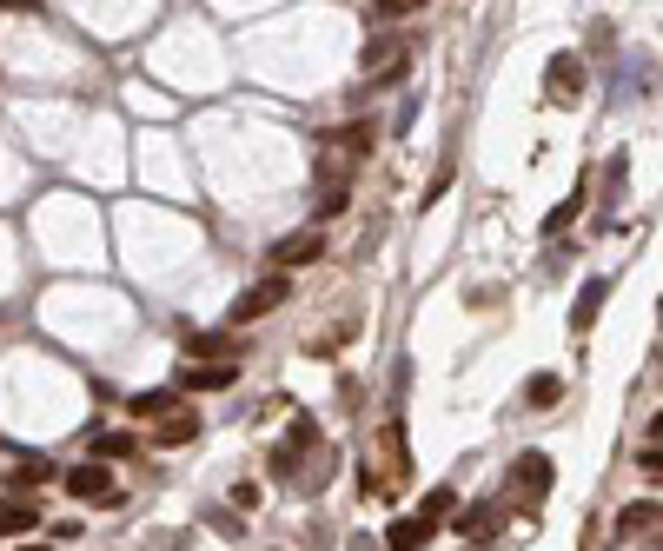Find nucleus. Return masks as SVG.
<instances>
[{
    "label": "nucleus",
    "mask_w": 663,
    "mask_h": 551,
    "mask_svg": "<svg viewBox=\"0 0 663 551\" xmlns=\"http://www.w3.org/2000/svg\"><path fill=\"white\" fill-rule=\"evenodd\" d=\"M405 67H411V40H398V34H378V40L359 53V81H365V87H391Z\"/></svg>",
    "instance_id": "nucleus-1"
},
{
    "label": "nucleus",
    "mask_w": 663,
    "mask_h": 551,
    "mask_svg": "<svg viewBox=\"0 0 663 551\" xmlns=\"http://www.w3.org/2000/svg\"><path fill=\"white\" fill-rule=\"evenodd\" d=\"M80 505H120V486H113V471L100 465V458H87V465H67V479H60Z\"/></svg>",
    "instance_id": "nucleus-2"
},
{
    "label": "nucleus",
    "mask_w": 663,
    "mask_h": 551,
    "mask_svg": "<svg viewBox=\"0 0 663 551\" xmlns=\"http://www.w3.org/2000/svg\"><path fill=\"white\" fill-rule=\"evenodd\" d=\"M292 299V279L286 273H273V279H260V286H245L239 299H232V326H253V320H266L273 306H286Z\"/></svg>",
    "instance_id": "nucleus-3"
},
{
    "label": "nucleus",
    "mask_w": 663,
    "mask_h": 551,
    "mask_svg": "<svg viewBox=\"0 0 663 551\" xmlns=\"http://www.w3.org/2000/svg\"><path fill=\"white\" fill-rule=\"evenodd\" d=\"M577 94H584V60H577V53H551V67H544V100H551V107H570Z\"/></svg>",
    "instance_id": "nucleus-4"
},
{
    "label": "nucleus",
    "mask_w": 663,
    "mask_h": 551,
    "mask_svg": "<svg viewBox=\"0 0 663 551\" xmlns=\"http://www.w3.org/2000/svg\"><path fill=\"white\" fill-rule=\"evenodd\" d=\"M438 538V525L425 518V512H411V518H391L385 525V551H425Z\"/></svg>",
    "instance_id": "nucleus-5"
},
{
    "label": "nucleus",
    "mask_w": 663,
    "mask_h": 551,
    "mask_svg": "<svg viewBox=\"0 0 663 551\" xmlns=\"http://www.w3.org/2000/svg\"><path fill=\"white\" fill-rule=\"evenodd\" d=\"M325 253V240H318V232L305 226V232H286V240L273 247V260H279V273H292V266H312Z\"/></svg>",
    "instance_id": "nucleus-6"
},
{
    "label": "nucleus",
    "mask_w": 663,
    "mask_h": 551,
    "mask_svg": "<svg viewBox=\"0 0 663 551\" xmlns=\"http://www.w3.org/2000/svg\"><path fill=\"white\" fill-rule=\"evenodd\" d=\"M239 385V366H180V392H226Z\"/></svg>",
    "instance_id": "nucleus-7"
},
{
    "label": "nucleus",
    "mask_w": 663,
    "mask_h": 551,
    "mask_svg": "<svg viewBox=\"0 0 663 551\" xmlns=\"http://www.w3.org/2000/svg\"><path fill=\"white\" fill-rule=\"evenodd\" d=\"M186 352H193V366H200V359L232 366V359H239V333H193V339H186Z\"/></svg>",
    "instance_id": "nucleus-8"
},
{
    "label": "nucleus",
    "mask_w": 663,
    "mask_h": 551,
    "mask_svg": "<svg viewBox=\"0 0 663 551\" xmlns=\"http://www.w3.org/2000/svg\"><path fill=\"white\" fill-rule=\"evenodd\" d=\"M372 140H378V127H372V120H352V127H339V133H325V146H339L346 160H365Z\"/></svg>",
    "instance_id": "nucleus-9"
},
{
    "label": "nucleus",
    "mask_w": 663,
    "mask_h": 551,
    "mask_svg": "<svg viewBox=\"0 0 663 551\" xmlns=\"http://www.w3.org/2000/svg\"><path fill=\"white\" fill-rule=\"evenodd\" d=\"M511 471H518V486H525V499H531V505L551 492V458H544V452H525Z\"/></svg>",
    "instance_id": "nucleus-10"
},
{
    "label": "nucleus",
    "mask_w": 663,
    "mask_h": 551,
    "mask_svg": "<svg viewBox=\"0 0 663 551\" xmlns=\"http://www.w3.org/2000/svg\"><path fill=\"white\" fill-rule=\"evenodd\" d=\"M604 292H611V279H584V292H577V312H570V333H591V326H598Z\"/></svg>",
    "instance_id": "nucleus-11"
},
{
    "label": "nucleus",
    "mask_w": 663,
    "mask_h": 551,
    "mask_svg": "<svg viewBox=\"0 0 663 551\" xmlns=\"http://www.w3.org/2000/svg\"><path fill=\"white\" fill-rule=\"evenodd\" d=\"M47 518H40V505H27V499H14V505H0V538H21V531H40Z\"/></svg>",
    "instance_id": "nucleus-12"
},
{
    "label": "nucleus",
    "mask_w": 663,
    "mask_h": 551,
    "mask_svg": "<svg viewBox=\"0 0 663 551\" xmlns=\"http://www.w3.org/2000/svg\"><path fill=\"white\" fill-rule=\"evenodd\" d=\"M153 439H159V445H186V439H200V412H186V406H180V412H166Z\"/></svg>",
    "instance_id": "nucleus-13"
},
{
    "label": "nucleus",
    "mask_w": 663,
    "mask_h": 551,
    "mask_svg": "<svg viewBox=\"0 0 663 551\" xmlns=\"http://www.w3.org/2000/svg\"><path fill=\"white\" fill-rule=\"evenodd\" d=\"M133 419H166V412H180V392H140V399H126Z\"/></svg>",
    "instance_id": "nucleus-14"
},
{
    "label": "nucleus",
    "mask_w": 663,
    "mask_h": 551,
    "mask_svg": "<svg viewBox=\"0 0 663 551\" xmlns=\"http://www.w3.org/2000/svg\"><path fill=\"white\" fill-rule=\"evenodd\" d=\"M458 531H465L471 544H491V538H497V512H491V505H471V512L458 518Z\"/></svg>",
    "instance_id": "nucleus-15"
},
{
    "label": "nucleus",
    "mask_w": 663,
    "mask_h": 551,
    "mask_svg": "<svg viewBox=\"0 0 663 551\" xmlns=\"http://www.w3.org/2000/svg\"><path fill=\"white\" fill-rule=\"evenodd\" d=\"M525 399H531L538 412H544V406H557V399H564V379H557V372H538V379L525 385Z\"/></svg>",
    "instance_id": "nucleus-16"
},
{
    "label": "nucleus",
    "mask_w": 663,
    "mask_h": 551,
    "mask_svg": "<svg viewBox=\"0 0 663 551\" xmlns=\"http://www.w3.org/2000/svg\"><path fill=\"white\" fill-rule=\"evenodd\" d=\"M133 445H140L133 432H100L94 439V458H133Z\"/></svg>",
    "instance_id": "nucleus-17"
},
{
    "label": "nucleus",
    "mask_w": 663,
    "mask_h": 551,
    "mask_svg": "<svg viewBox=\"0 0 663 551\" xmlns=\"http://www.w3.org/2000/svg\"><path fill=\"white\" fill-rule=\"evenodd\" d=\"M617 525H624V531H650V525H663V505H624Z\"/></svg>",
    "instance_id": "nucleus-18"
},
{
    "label": "nucleus",
    "mask_w": 663,
    "mask_h": 551,
    "mask_svg": "<svg viewBox=\"0 0 663 551\" xmlns=\"http://www.w3.org/2000/svg\"><path fill=\"white\" fill-rule=\"evenodd\" d=\"M451 505H458V492H451V486H432V492H425V505H419V512H425V518H432V525H438V518H445V512H451Z\"/></svg>",
    "instance_id": "nucleus-19"
},
{
    "label": "nucleus",
    "mask_w": 663,
    "mask_h": 551,
    "mask_svg": "<svg viewBox=\"0 0 663 551\" xmlns=\"http://www.w3.org/2000/svg\"><path fill=\"white\" fill-rule=\"evenodd\" d=\"M637 471H643L650 486H663V445H643V452H637Z\"/></svg>",
    "instance_id": "nucleus-20"
},
{
    "label": "nucleus",
    "mask_w": 663,
    "mask_h": 551,
    "mask_svg": "<svg viewBox=\"0 0 663 551\" xmlns=\"http://www.w3.org/2000/svg\"><path fill=\"white\" fill-rule=\"evenodd\" d=\"M47 471H53L47 458H40V465H21V471H14V492H34V486H47Z\"/></svg>",
    "instance_id": "nucleus-21"
},
{
    "label": "nucleus",
    "mask_w": 663,
    "mask_h": 551,
    "mask_svg": "<svg viewBox=\"0 0 663 551\" xmlns=\"http://www.w3.org/2000/svg\"><path fill=\"white\" fill-rule=\"evenodd\" d=\"M577 206H584V193H570V200H564V206H557V213H551V219H544V232H564V226H570V219H577Z\"/></svg>",
    "instance_id": "nucleus-22"
},
{
    "label": "nucleus",
    "mask_w": 663,
    "mask_h": 551,
    "mask_svg": "<svg viewBox=\"0 0 663 551\" xmlns=\"http://www.w3.org/2000/svg\"><path fill=\"white\" fill-rule=\"evenodd\" d=\"M352 200H346V187H325V200H318V219H339Z\"/></svg>",
    "instance_id": "nucleus-23"
},
{
    "label": "nucleus",
    "mask_w": 663,
    "mask_h": 551,
    "mask_svg": "<svg viewBox=\"0 0 663 551\" xmlns=\"http://www.w3.org/2000/svg\"><path fill=\"white\" fill-rule=\"evenodd\" d=\"M425 0H378V21H405V14H419Z\"/></svg>",
    "instance_id": "nucleus-24"
},
{
    "label": "nucleus",
    "mask_w": 663,
    "mask_h": 551,
    "mask_svg": "<svg viewBox=\"0 0 663 551\" xmlns=\"http://www.w3.org/2000/svg\"><path fill=\"white\" fill-rule=\"evenodd\" d=\"M650 445H663V419H650Z\"/></svg>",
    "instance_id": "nucleus-25"
},
{
    "label": "nucleus",
    "mask_w": 663,
    "mask_h": 551,
    "mask_svg": "<svg viewBox=\"0 0 663 551\" xmlns=\"http://www.w3.org/2000/svg\"><path fill=\"white\" fill-rule=\"evenodd\" d=\"M0 8H27V0H0Z\"/></svg>",
    "instance_id": "nucleus-26"
},
{
    "label": "nucleus",
    "mask_w": 663,
    "mask_h": 551,
    "mask_svg": "<svg viewBox=\"0 0 663 551\" xmlns=\"http://www.w3.org/2000/svg\"><path fill=\"white\" fill-rule=\"evenodd\" d=\"M21 551H47V544H21Z\"/></svg>",
    "instance_id": "nucleus-27"
}]
</instances>
